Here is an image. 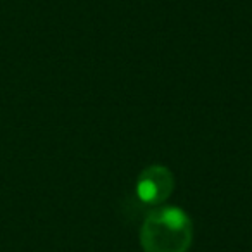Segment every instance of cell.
<instances>
[{
	"label": "cell",
	"mask_w": 252,
	"mask_h": 252,
	"mask_svg": "<svg viewBox=\"0 0 252 252\" xmlns=\"http://www.w3.org/2000/svg\"><path fill=\"white\" fill-rule=\"evenodd\" d=\"M192 240V220L176 206H158L147 214L140 228L144 252H189Z\"/></svg>",
	"instance_id": "6da1fadb"
},
{
	"label": "cell",
	"mask_w": 252,
	"mask_h": 252,
	"mask_svg": "<svg viewBox=\"0 0 252 252\" xmlns=\"http://www.w3.org/2000/svg\"><path fill=\"white\" fill-rule=\"evenodd\" d=\"M175 190V175L162 164H152L138 175L135 193L145 206H161Z\"/></svg>",
	"instance_id": "7a4b0ae2"
}]
</instances>
